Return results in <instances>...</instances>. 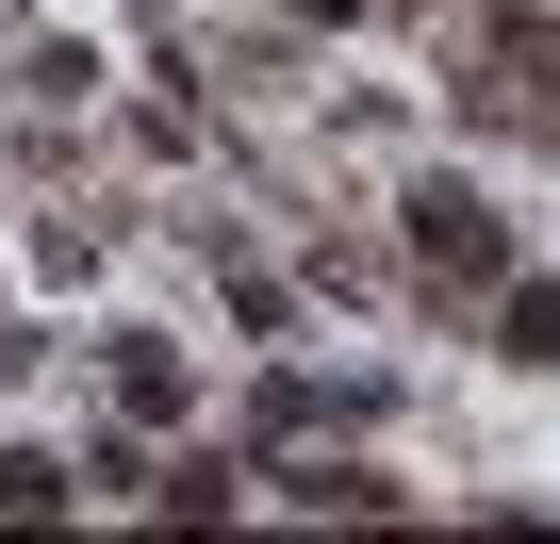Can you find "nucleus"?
<instances>
[{
	"mask_svg": "<svg viewBox=\"0 0 560 544\" xmlns=\"http://www.w3.org/2000/svg\"><path fill=\"white\" fill-rule=\"evenodd\" d=\"M412 247L445 264V281H494V264H511V231H494V215H478L462 182H429V198H412Z\"/></svg>",
	"mask_w": 560,
	"mask_h": 544,
	"instance_id": "nucleus-1",
	"label": "nucleus"
},
{
	"mask_svg": "<svg viewBox=\"0 0 560 544\" xmlns=\"http://www.w3.org/2000/svg\"><path fill=\"white\" fill-rule=\"evenodd\" d=\"M116 396H132V413H182V363H165V347L132 331V347H116Z\"/></svg>",
	"mask_w": 560,
	"mask_h": 544,
	"instance_id": "nucleus-2",
	"label": "nucleus"
},
{
	"mask_svg": "<svg viewBox=\"0 0 560 544\" xmlns=\"http://www.w3.org/2000/svg\"><path fill=\"white\" fill-rule=\"evenodd\" d=\"M511 363H560V298H511Z\"/></svg>",
	"mask_w": 560,
	"mask_h": 544,
	"instance_id": "nucleus-3",
	"label": "nucleus"
}]
</instances>
